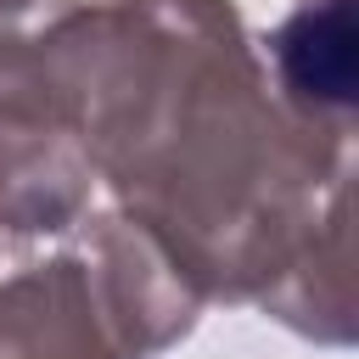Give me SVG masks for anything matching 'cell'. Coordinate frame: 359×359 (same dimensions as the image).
I'll return each mask as SVG.
<instances>
[{"label": "cell", "mask_w": 359, "mask_h": 359, "mask_svg": "<svg viewBox=\"0 0 359 359\" xmlns=\"http://www.w3.org/2000/svg\"><path fill=\"white\" fill-rule=\"evenodd\" d=\"M34 45L90 174L202 297L264 303L342 208L348 140L264 90L230 0L79 6Z\"/></svg>", "instance_id": "1"}, {"label": "cell", "mask_w": 359, "mask_h": 359, "mask_svg": "<svg viewBox=\"0 0 359 359\" xmlns=\"http://www.w3.org/2000/svg\"><path fill=\"white\" fill-rule=\"evenodd\" d=\"M202 292L135 224L101 219L84 252L0 280V359H146L191 331Z\"/></svg>", "instance_id": "2"}, {"label": "cell", "mask_w": 359, "mask_h": 359, "mask_svg": "<svg viewBox=\"0 0 359 359\" xmlns=\"http://www.w3.org/2000/svg\"><path fill=\"white\" fill-rule=\"evenodd\" d=\"M90 180L39 45L0 22V224L17 236L67 230L90 202Z\"/></svg>", "instance_id": "3"}, {"label": "cell", "mask_w": 359, "mask_h": 359, "mask_svg": "<svg viewBox=\"0 0 359 359\" xmlns=\"http://www.w3.org/2000/svg\"><path fill=\"white\" fill-rule=\"evenodd\" d=\"M280 107L309 129L348 140L353 118V0H297L269 34Z\"/></svg>", "instance_id": "4"}, {"label": "cell", "mask_w": 359, "mask_h": 359, "mask_svg": "<svg viewBox=\"0 0 359 359\" xmlns=\"http://www.w3.org/2000/svg\"><path fill=\"white\" fill-rule=\"evenodd\" d=\"M17 6H28V0H0V11H17Z\"/></svg>", "instance_id": "5"}]
</instances>
